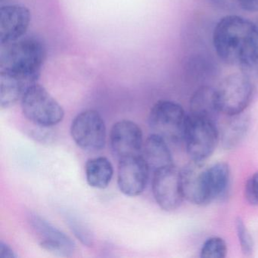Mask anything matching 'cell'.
Listing matches in <instances>:
<instances>
[{"label":"cell","instance_id":"obj_1","mask_svg":"<svg viewBox=\"0 0 258 258\" xmlns=\"http://www.w3.org/2000/svg\"><path fill=\"white\" fill-rule=\"evenodd\" d=\"M0 72L37 83L46 58L44 44L40 39L25 36L11 43L0 44Z\"/></svg>","mask_w":258,"mask_h":258},{"label":"cell","instance_id":"obj_2","mask_svg":"<svg viewBox=\"0 0 258 258\" xmlns=\"http://www.w3.org/2000/svg\"><path fill=\"white\" fill-rule=\"evenodd\" d=\"M256 25L238 16H225L216 25L213 43L218 56L228 64L241 66L254 34Z\"/></svg>","mask_w":258,"mask_h":258},{"label":"cell","instance_id":"obj_3","mask_svg":"<svg viewBox=\"0 0 258 258\" xmlns=\"http://www.w3.org/2000/svg\"><path fill=\"white\" fill-rule=\"evenodd\" d=\"M24 115L37 126L51 127L64 118V111L56 99L38 83L27 89L22 99Z\"/></svg>","mask_w":258,"mask_h":258},{"label":"cell","instance_id":"obj_4","mask_svg":"<svg viewBox=\"0 0 258 258\" xmlns=\"http://www.w3.org/2000/svg\"><path fill=\"white\" fill-rule=\"evenodd\" d=\"M188 115L176 102L161 100L151 109L149 124L152 134L159 136L167 143L184 141Z\"/></svg>","mask_w":258,"mask_h":258},{"label":"cell","instance_id":"obj_5","mask_svg":"<svg viewBox=\"0 0 258 258\" xmlns=\"http://www.w3.org/2000/svg\"><path fill=\"white\" fill-rule=\"evenodd\" d=\"M220 112L228 116L241 114L253 96V86L244 73H234L223 80L216 89Z\"/></svg>","mask_w":258,"mask_h":258},{"label":"cell","instance_id":"obj_6","mask_svg":"<svg viewBox=\"0 0 258 258\" xmlns=\"http://www.w3.org/2000/svg\"><path fill=\"white\" fill-rule=\"evenodd\" d=\"M220 134L216 122L188 115L184 142L187 153L192 161H204L217 147Z\"/></svg>","mask_w":258,"mask_h":258},{"label":"cell","instance_id":"obj_7","mask_svg":"<svg viewBox=\"0 0 258 258\" xmlns=\"http://www.w3.org/2000/svg\"><path fill=\"white\" fill-rule=\"evenodd\" d=\"M71 134L75 143L88 152L101 150L106 143L105 121L95 110H86L78 114L72 121Z\"/></svg>","mask_w":258,"mask_h":258},{"label":"cell","instance_id":"obj_8","mask_svg":"<svg viewBox=\"0 0 258 258\" xmlns=\"http://www.w3.org/2000/svg\"><path fill=\"white\" fill-rule=\"evenodd\" d=\"M152 191L160 208L166 211L177 209L184 199L181 170L173 164L154 172Z\"/></svg>","mask_w":258,"mask_h":258},{"label":"cell","instance_id":"obj_9","mask_svg":"<svg viewBox=\"0 0 258 258\" xmlns=\"http://www.w3.org/2000/svg\"><path fill=\"white\" fill-rule=\"evenodd\" d=\"M109 143L113 155L118 160L141 155L143 131L135 122L120 120L111 128Z\"/></svg>","mask_w":258,"mask_h":258},{"label":"cell","instance_id":"obj_10","mask_svg":"<svg viewBox=\"0 0 258 258\" xmlns=\"http://www.w3.org/2000/svg\"><path fill=\"white\" fill-rule=\"evenodd\" d=\"M149 172L142 155L119 160L117 183L120 191L130 197L140 196L146 188Z\"/></svg>","mask_w":258,"mask_h":258},{"label":"cell","instance_id":"obj_11","mask_svg":"<svg viewBox=\"0 0 258 258\" xmlns=\"http://www.w3.org/2000/svg\"><path fill=\"white\" fill-rule=\"evenodd\" d=\"M30 223L41 238L40 247L46 251L63 256H71L75 252L73 240L43 217L31 214Z\"/></svg>","mask_w":258,"mask_h":258},{"label":"cell","instance_id":"obj_12","mask_svg":"<svg viewBox=\"0 0 258 258\" xmlns=\"http://www.w3.org/2000/svg\"><path fill=\"white\" fill-rule=\"evenodd\" d=\"M184 199L195 205H203L211 202L208 183V167L203 161L191 160L181 170Z\"/></svg>","mask_w":258,"mask_h":258},{"label":"cell","instance_id":"obj_13","mask_svg":"<svg viewBox=\"0 0 258 258\" xmlns=\"http://www.w3.org/2000/svg\"><path fill=\"white\" fill-rule=\"evenodd\" d=\"M30 10L21 4H7L0 8V44L25 37L30 27Z\"/></svg>","mask_w":258,"mask_h":258},{"label":"cell","instance_id":"obj_14","mask_svg":"<svg viewBox=\"0 0 258 258\" xmlns=\"http://www.w3.org/2000/svg\"><path fill=\"white\" fill-rule=\"evenodd\" d=\"M142 156L150 171L173 165V158L167 142L156 134H152L143 143Z\"/></svg>","mask_w":258,"mask_h":258},{"label":"cell","instance_id":"obj_15","mask_svg":"<svg viewBox=\"0 0 258 258\" xmlns=\"http://www.w3.org/2000/svg\"><path fill=\"white\" fill-rule=\"evenodd\" d=\"M220 112L217 105L216 89L202 87L198 89L190 99V114L217 121Z\"/></svg>","mask_w":258,"mask_h":258},{"label":"cell","instance_id":"obj_16","mask_svg":"<svg viewBox=\"0 0 258 258\" xmlns=\"http://www.w3.org/2000/svg\"><path fill=\"white\" fill-rule=\"evenodd\" d=\"M32 84L15 75L0 72V105L10 108L22 99L27 89Z\"/></svg>","mask_w":258,"mask_h":258},{"label":"cell","instance_id":"obj_17","mask_svg":"<svg viewBox=\"0 0 258 258\" xmlns=\"http://www.w3.org/2000/svg\"><path fill=\"white\" fill-rule=\"evenodd\" d=\"M86 178L89 185L93 188L108 187L114 175L112 164L108 158L98 157L87 161L85 167Z\"/></svg>","mask_w":258,"mask_h":258},{"label":"cell","instance_id":"obj_18","mask_svg":"<svg viewBox=\"0 0 258 258\" xmlns=\"http://www.w3.org/2000/svg\"><path fill=\"white\" fill-rule=\"evenodd\" d=\"M230 170L225 162H218L208 167V183L211 201L222 197L229 186Z\"/></svg>","mask_w":258,"mask_h":258},{"label":"cell","instance_id":"obj_19","mask_svg":"<svg viewBox=\"0 0 258 258\" xmlns=\"http://www.w3.org/2000/svg\"><path fill=\"white\" fill-rule=\"evenodd\" d=\"M232 119L226 123L220 136V140L226 149L235 148L241 143L248 129V118L247 116H229Z\"/></svg>","mask_w":258,"mask_h":258},{"label":"cell","instance_id":"obj_20","mask_svg":"<svg viewBox=\"0 0 258 258\" xmlns=\"http://www.w3.org/2000/svg\"><path fill=\"white\" fill-rule=\"evenodd\" d=\"M66 219H67L68 225L77 238L84 245L88 247L93 246L94 239L90 228L79 218L72 214H68L66 216Z\"/></svg>","mask_w":258,"mask_h":258},{"label":"cell","instance_id":"obj_21","mask_svg":"<svg viewBox=\"0 0 258 258\" xmlns=\"http://www.w3.org/2000/svg\"><path fill=\"white\" fill-rule=\"evenodd\" d=\"M227 253V246L223 238L212 237L208 238L201 250V256L204 258H223Z\"/></svg>","mask_w":258,"mask_h":258},{"label":"cell","instance_id":"obj_22","mask_svg":"<svg viewBox=\"0 0 258 258\" xmlns=\"http://www.w3.org/2000/svg\"><path fill=\"white\" fill-rule=\"evenodd\" d=\"M241 66L247 76L248 74L258 75V25H256L248 53Z\"/></svg>","mask_w":258,"mask_h":258},{"label":"cell","instance_id":"obj_23","mask_svg":"<svg viewBox=\"0 0 258 258\" xmlns=\"http://www.w3.org/2000/svg\"><path fill=\"white\" fill-rule=\"evenodd\" d=\"M237 235L241 244V250L245 255H250L253 252V243L248 230L241 218L237 219L235 222Z\"/></svg>","mask_w":258,"mask_h":258},{"label":"cell","instance_id":"obj_24","mask_svg":"<svg viewBox=\"0 0 258 258\" xmlns=\"http://www.w3.org/2000/svg\"><path fill=\"white\" fill-rule=\"evenodd\" d=\"M244 196L250 205H258V172L253 173L246 182Z\"/></svg>","mask_w":258,"mask_h":258},{"label":"cell","instance_id":"obj_25","mask_svg":"<svg viewBox=\"0 0 258 258\" xmlns=\"http://www.w3.org/2000/svg\"><path fill=\"white\" fill-rule=\"evenodd\" d=\"M16 257H17V254L13 247L4 241H0V258Z\"/></svg>","mask_w":258,"mask_h":258},{"label":"cell","instance_id":"obj_26","mask_svg":"<svg viewBox=\"0 0 258 258\" xmlns=\"http://www.w3.org/2000/svg\"><path fill=\"white\" fill-rule=\"evenodd\" d=\"M214 6L223 10H232L238 4V0H210Z\"/></svg>","mask_w":258,"mask_h":258},{"label":"cell","instance_id":"obj_27","mask_svg":"<svg viewBox=\"0 0 258 258\" xmlns=\"http://www.w3.org/2000/svg\"><path fill=\"white\" fill-rule=\"evenodd\" d=\"M239 7L250 13L258 12V0H238Z\"/></svg>","mask_w":258,"mask_h":258}]
</instances>
